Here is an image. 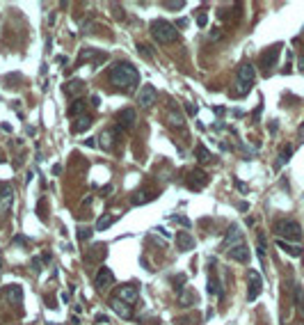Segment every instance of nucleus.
Segmentation results:
<instances>
[{"instance_id": "24", "label": "nucleus", "mask_w": 304, "mask_h": 325, "mask_svg": "<svg viewBox=\"0 0 304 325\" xmlns=\"http://www.w3.org/2000/svg\"><path fill=\"white\" fill-rule=\"evenodd\" d=\"M103 257H105V245H94V252H92V254L87 252L85 261H87V264H96V261H101Z\"/></svg>"}, {"instance_id": "18", "label": "nucleus", "mask_w": 304, "mask_h": 325, "mask_svg": "<svg viewBox=\"0 0 304 325\" xmlns=\"http://www.w3.org/2000/svg\"><path fill=\"white\" fill-rule=\"evenodd\" d=\"M98 140H101V147H103L105 152H110L112 147H114V140H117V129H105Z\"/></svg>"}, {"instance_id": "44", "label": "nucleus", "mask_w": 304, "mask_h": 325, "mask_svg": "<svg viewBox=\"0 0 304 325\" xmlns=\"http://www.w3.org/2000/svg\"><path fill=\"white\" fill-rule=\"evenodd\" d=\"M236 186H238V190H243V192H245V190H247V186H245V183H243V181H236Z\"/></svg>"}, {"instance_id": "33", "label": "nucleus", "mask_w": 304, "mask_h": 325, "mask_svg": "<svg viewBox=\"0 0 304 325\" xmlns=\"http://www.w3.org/2000/svg\"><path fill=\"white\" fill-rule=\"evenodd\" d=\"M295 303H297V309L304 314V288L302 287H295Z\"/></svg>"}, {"instance_id": "11", "label": "nucleus", "mask_w": 304, "mask_h": 325, "mask_svg": "<svg viewBox=\"0 0 304 325\" xmlns=\"http://www.w3.org/2000/svg\"><path fill=\"white\" fill-rule=\"evenodd\" d=\"M240 243H243V231H240L238 225H231L227 236H224V241H222V249H233L236 245H240Z\"/></svg>"}, {"instance_id": "22", "label": "nucleus", "mask_w": 304, "mask_h": 325, "mask_svg": "<svg viewBox=\"0 0 304 325\" xmlns=\"http://www.w3.org/2000/svg\"><path fill=\"white\" fill-rule=\"evenodd\" d=\"M156 199V192H149V190H137L133 195V204L140 206V204H149V202H153Z\"/></svg>"}, {"instance_id": "27", "label": "nucleus", "mask_w": 304, "mask_h": 325, "mask_svg": "<svg viewBox=\"0 0 304 325\" xmlns=\"http://www.w3.org/2000/svg\"><path fill=\"white\" fill-rule=\"evenodd\" d=\"M194 156H197V160H199V163H208V160L213 158V153L208 152L204 144H197V149H194Z\"/></svg>"}, {"instance_id": "34", "label": "nucleus", "mask_w": 304, "mask_h": 325, "mask_svg": "<svg viewBox=\"0 0 304 325\" xmlns=\"http://www.w3.org/2000/svg\"><path fill=\"white\" fill-rule=\"evenodd\" d=\"M186 275H174V277H171V284H174V288H176V291H183V284H186Z\"/></svg>"}, {"instance_id": "43", "label": "nucleus", "mask_w": 304, "mask_h": 325, "mask_svg": "<svg viewBox=\"0 0 304 325\" xmlns=\"http://www.w3.org/2000/svg\"><path fill=\"white\" fill-rule=\"evenodd\" d=\"M238 209H240V211H247V209H249V204H247V202H240V204H238Z\"/></svg>"}, {"instance_id": "9", "label": "nucleus", "mask_w": 304, "mask_h": 325, "mask_svg": "<svg viewBox=\"0 0 304 325\" xmlns=\"http://www.w3.org/2000/svg\"><path fill=\"white\" fill-rule=\"evenodd\" d=\"M96 288L98 291H105V288H110L112 284H114V272L108 268V266H101L98 268V272H96Z\"/></svg>"}, {"instance_id": "28", "label": "nucleus", "mask_w": 304, "mask_h": 325, "mask_svg": "<svg viewBox=\"0 0 304 325\" xmlns=\"http://www.w3.org/2000/svg\"><path fill=\"white\" fill-rule=\"evenodd\" d=\"M89 126H92V119H89L87 115H82V117H78V121L74 124V133H82V131H87Z\"/></svg>"}, {"instance_id": "25", "label": "nucleus", "mask_w": 304, "mask_h": 325, "mask_svg": "<svg viewBox=\"0 0 304 325\" xmlns=\"http://www.w3.org/2000/svg\"><path fill=\"white\" fill-rule=\"evenodd\" d=\"M290 156H293V147H290V144H286V147L282 149V153H279V158H277V165H275L277 170L286 165V163L290 160Z\"/></svg>"}, {"instance_id": "4", "label": "nucleus", "mask_w": 304, "mask_h": 325, "mask_svg": "<svg viewBox=\"0 0 304 325\" xmlns=\"http://www.w3.org/2000/svg\"><path fill=\"white\" fill-rule=\"evenodd\" d=\"M275 234L279 241H293L300 245V238H302V229H300V225H297L295 220H279L275 225Z\"/></svg>"}, {"instance_id": "7", "label": "nucleus", "mask_w": 304, "mask_h": 325, "mask_svg": "<svg viewBox=\"0 0 304 325\" xmlns=\"http://www.w3.org/2000/svg\"><path fill=\"white\" fill-rule=\"evenodd\" d=\"M279 53H282V44H275V46H270V48H266L263 51V55H261V60L259 64L266 71H270V67H275L277 60H279Z\"/></svg>"}, {"instance_id": "13", "label": "nucleus", "mask_w": 304, "mask_h": 325, "mask_svg": "<svg viewBox=\"0 0 304 325\" xmlns=\"http://www.w3.org/2000/svg\"><path fill=\"white\" fill-rule=\"evenodd\" d=\"M135 121H137V113H135L133 108H124L121 113L117 115V124H119V129H126L131 131L135 126Z\"/></svg>"}, {"instance_id": "20", "label": "nucleus", "mask_w": 304, "mask_h": 325, "mask_svg": "<svg viewBox=\"0 0 304 325\" xmlns=\"http://www.w3.org/2000/svg\"><path fill=\"white\" fill-rule=\"evenodd\" d=\"M277 248H282L286 254H290V257H302V248L295 245V243H286V241H279V238H277Z\"/></svg>"}, {"instance_id": "42", "label": "nucleus", "mask_w": 304, "mask_h": 325, "mask_svg": "<svg viewBox=\"0 0 304 325\" xmlns=\"http://www.w3.org/2000/svg\"><path fill=\"white\" fill-rule=\"evenodd\" d=\"M82 144H85V147H96V142H94V137H89V140H85Z\"/></svg>"}, {"instance_id": "6", "label": "nucleus", "mask_w": 304, "mask_h": 325, "mask_svg": "<svg viewBox=\"0 0 304 325\" xmlns=\"http://www.w3.org/2000/svg\"><path fill=\"white\" fill-rule=\"evenodd\" d=\"M186 183L190 190H201L208 186V174L204 170H190L186 176Z\"/></svg>"}, {"instance_id": "36", "label": "nucleus", "mask_w": 304, "mask_h": 325, "mask_svg": "<svg viewBox=\"0 0 304 325\" xmlns=\"http://www.w3.org/2000/svg\"><path fill=\"white\" fill-rule=\"evenodd\" d=\"M197 23H199V28H206V23H208L206 12H197Z\"/></svg>"}, {"instance_id": "35", "label": "nucleus", "mask_w": 304, "mask_h": 325, "mask_svg": "<svg viewBox=\"0 0 304 325\" xmlns=\"http://www.w3.org/2000/svg\"><path fill=\"white\" fill-rule=\"evenodd\" d=\"M183 5H186L183 0H178V2H171V0H165V2H163V7H165V9H183Z\"/></svg>"}, {"instance_id": "30", "label": "nucleus", "mask_w": 304, "mask_h": 325, "mask_svg": "<svg viewBox=\"0 0 304 325\" xmlns=\"http://www.w3.org/2000/svg\"><path fill=\"white\" fill-rule=\"evenodd\" d=\"M167 121H170L171 129H181V126H183V117H181L178 113H174V110L167 115Z\"/></svg>"}, {"instance_id": "45", "label": "nucleus", "mask_w": 304, "mask_h": 325, "mask_svg": "<svg viewBox=\"0 0 304 325\" xmlns=\"http://www.w3.org/2000/svg\"><path fill=\"white\" fill-rule=\"evenodd\" d=\"M105 321H108V316H103V314H98L96 316V323H105Z\"/></svg>"}, {"instance_id": "21", "label": "nucleus", "mask_w": 304, "mask_h": 325, "mask_svg": "<svg viewBox=\"0 0 304 325\" xmlns=\"http://www.w3.org/2000/svg\"><path fill=\"white\" fill-rule=\"evenodd\" d=\"M7 300L12 305H21L23 303V288L19 287V284H12V287H7Z\"/></svg>"}, {"instance_id": "40", "label": "nucleus", "mask_w": 304, "mask_h": 325, "mask_svg": "<svg viewBox=\"0 0 304 325\" xmlns=\"http://www.w3.org/2000/svg\"><path fill=\"white\" fill-rule=\"evenodd\" d=\"M222 37V30H220V28H215V30L210 32V39H220Z\"/></svg>"}, {"instance_id": "14", "label": "nucleus", "mask_w": 304, "mask_h": 325, "mask_svg": "<svg viewBox=\"0 0 304 325\" xmlns=\"http://www.w3.org/2000/svg\"><path fill=\"white\" fill-rule=\"evenodd\" d=\"M110 307H112V311H114L119 318H124V321H126V318H133V305H126V303H121V300L114 298L110 303Z\"/></svg>"}, {"instance_id": "2", "label": "nucleus", "mask_w": 304, "mask_h": 325, "mask_svg": "<svg viewBox=\"0 0 304 325\" xmlns=\"http://www.w3.org/2000/svg\"><path fill=\"white\" fill-rule=\"evenodd\" d=\"M151 35H153V39H156L158 44H171V41L178 39L176 25L170 21H163V19H156V21L151 23Z\"/></svg>"}, {"instance_id": "31", "label": "nucleus", "mask_w": 304, "mask_h": 325, "mask_svg": "<svg viewBox=\"0 0 304 325\" xmlns=\"http://www.w3.org/2000/svg\"><path fill=\"white\" fill-rule=\"evenodd\" d=\"M114 220H117L114 215H103V218H101V220L96 222V231H105V229L110 227V225L114 222Z\"/></svg>"}, {"instance_id": "19", "label": "nucleus", "mask_w": 304, "mask_h": 325, "mask_svg": "<svg viewBox=\"0 0 304 325\" xmlns=\"http://www.w3.org/2000/svg\"><path fill=\"white\" fill-rule=\"evenodd\" d=\"M176 245L181 252H190V249H194V238L188 231H181V234L176 236Z\"/></svg>"}, {"instance_id": "39", "label": "nucleus", "mask_w": 304, "mask_h": 325, "mask_svg": "<svg viewBox=\"0 0 304 325\" xmlns=\"http://www.w3.org/2000/svg\"><path fill=\"white\" fill-rule=\"evenodd\" d=\"M174 220H176V222H181L183 227H190V220H188V218H181V215H174Z\"/></svg>"}, {"instance_id": "46", "label": "nucleus", "mask_w": 304, "mask_h": 325, "mask_svg": "<svg viewBox=\"0 0 304 325\" xmlns=\"http://www.w3.org/2000/svg\"><path fill=\"white\" fill-rule=\"evenodd\" d=\"M302 131H304V124H302Z\"/></svg>"}, {"instance_id": "23", "label": "nucleus", "mask_w": 304, "mask_h": 325, "mask_svg": "<svg viewBox=\"0 0 304 325\" xmlns=\"http://www.w3.org/2000/svg\"><path fill=\"white\" fill-rule=\"evenodd\" d=\"M194 303H197V298H194V293L186 287L181 291V295H178V305H181V307H192Z\"/></svg>"}, {"instance_id": "41", "label": "nucleus", "mask_w": 304, "mask_h": 325, "mask_svg": "<svg viewBox=\"0 0 304 325\" xmlns=\"http://www.w3.org/2000/svg\"><path fill=\"white\" fill-rule=\"evenodd\" d=\"M186 110H188V115H194V113H197V108H194L192 103H186Z\"/></svg>"}, {"instance_id": "5", "label": "nucleus", "mask_w": 304, "mask_h": 325, "mask_svg": "<svg viewBox=\"0 0 304 325\" xmlns=\"http://www.w3.org/2000/svg\"><path fill=\"white\" fill-rule=\"evenodd\" d=\"M12 204H14V188L12 183L2 181L0 183V215H7L12 211Z\"/></svg>"}, {"instance_id": "8", "label": "nucleus", "mask_w": 304, "mask_h": 325, "mask_svg": "<svg viewBox=\"0 0 304 325\" xmlns=\"http://www.w3.org/2000/svg\"><path fill=\"white\" fill-rule=\"evenodd\" d=\"M249 291H247V300L249 303H254L256 298L261 295V288H263V277H261V272L256 270H249Z\"/></svg>"}, {"instance_id": "37", "label": "nucleus", "mask_w": 304, "mask_h": 325, "mask_svg": "<svg viewBox=\"0 0 304 325\" xmlns=\"http://www.w3.org/2000/svg\"><path fill=\"white\" fill-rule=\"evenodd\" d=\"M137 51H140V55H142V57H151V51H149V46L137 44Z\"/></svg>"}, {"instance_id": "26", "label": "nucleus", "mask_w": 304, "mask_h": 325, "mask_svg": "<svg viewBox=\"0 0 304 325\" xmlns=\"http://www.w3.org/2000/svg\"><path fill=\"white\" fill-rule=\"evenodd\" d=\"M256 254L266 264V234L263 231H259V236H256Z\"/></svg>"}, {"instance_id": "16", "label": "nucleus", "mask_w": 304, "mask_h": 325, "mask_svg": "<svg viewBox=\"0 0 304 325\" xmlns=\"http://www.w3.org/2000/svg\"><path fill=\"white\" fill-rule=\"evenodd\" d=\"M208 293L213 295V298H217V300H222L224 298V288H222V282L217 280L215 275L210 272L208 275Z\"/></svg>"}, {"instance_id": "3", "label": "nucleus", "mask_w": 304, "mask_h": 325, "mask_svg": "<svg viewBox=\"0 0 304 325\" xmlns=\"http://www.w3.org/2000/svg\"><path fill=\"white\" fill-rule=\"evenodd\" d=\"M254 78H256V71L249 62H243L240 67H238V74H236V96H245L249 94L254 85Z\"/></svg>"}, {"instance_id": "15", "label": "nucleus", "mask_w": 304, "mask_h": 325, "mask_svg": "<svg viewBox=\"0 0 304 325\" xmlns=\"http://www.w3.org/2000/svg\"><path fill=\"white\" fill-rule=\"evenodd\" d=\"M229 257L233 259V261H238V264H247V261H249V248H247L245 243H240V245H236L233 249H229Z\"/></svg>"}, {"instance_id": "10", "label": "nucleus", "mask_w": 304, "mask_h": 325, "mask_svg": "<svg viewBox=\"0 0 304 325\" xmlns=\"http://www.w3.org/2000/svg\"><path fill=\"white\" fill-rule=\"evenodd\" d=\"M137 298H140V291H137L135 284H124V287H119L117 300H121V303H126V305H133V303H137Z\"/></svg>"}, {"instance_id": "1", "label": "nucleus", "mask_w": 304, "mask_h": 325, "mask_svg": "<svg viewBox=\"0 0 304 325\" xmlns=\"http://www.w3.org/2000/svg\"><path fill=\"white\" fill-rule=\"evenodd\" d=\"M110 83L117 87V90H135L137 83H140V74L137 69L131 64V62H117L114 67L110 69Z\"/></svg>"}, {"instance_id": "29", "label": "nucleus", "mask_w": 304, "mask_h": 325, "mask_svg": "<svg viewBox=\"0 0 304 325\" xmlns=\"http://www.w3.org/2000/svg\"><path fill=\"white\" fill-rule=\"evenodd\" d=\"M80 90H82V80H71V83L64 85V92H67L69 96H76Z\"/></svg>"}, {"instance_id": "17", "label": "nucleus", "mask_w": 304, "mask_h": 325, "mask_svg": "<svg viewBox=\"0 0 304 325\" xmlns=\"http://www.w3.org/2000/svg\"><path fill=\"white\" fill-rule=\"evenodd\" d=\"M85 110H87V101H85V98H76L74 103L69 106L67 115L71 117V119H78V117H82V115H85Z\"/></svg>"}, {"instance_id": "12", "label": "nucleus", "mask_w": 304, "mask_h": 325, "mask_svg": "<svg viewBox=\"0 0 304 325\" xmlns=\"http://www.w3.org/2000/svg\"><path fill=\"white\" fill-rule=\"evenodd\" d=\"M156 98H158V92L153 85H144L140 90V94H137V101H140L142 108H151L156 103Z\"/></svg>"}, {"instance_id": "38", "label": "nucleus", "mask_w": 304, "mask_h": 325, "mask_svg": "<svg viewBox=\"0 0 304 325\" xmlns=\"http://www.w3.org/2000/svg\"><path fill=\"white\" fill-rule=\"evenodd\" d=\"M16 243H19V245H30V241L25 238V236H16V238H14V245H16Z\"/></svg>"}, {"instance_id": "32", "label": "nucleus", "mask_w": 304, "mask_h": 325, "mask_svg": "<svg viewBox=\"0 0 304 325\" xmlns=\"http://www.w3.org/2000/svg\"><path fill=\"white\" fill-rule=\"evenodd\" d=\"M92 234H94V229H92V227H80V229H78V241L87 243L89 238H92Z\"/></svg>"}]
</instances>
